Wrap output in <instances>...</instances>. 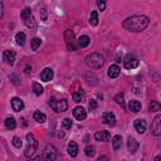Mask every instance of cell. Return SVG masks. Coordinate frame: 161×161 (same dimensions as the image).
<instances>
[{
    "label": "cell",
    "instance_id": "cell-1",
    "mask_svg": "<svg viewBox=\"0 0 161 161\" xmlns=\"http://www.w3.org/2000/svg\"><path fill=\"white\" fill-rule=\"evenodd\" d=\"M149 24H150V20H149L147 16H145V15H133V16L127 18L126 20H123L122 27L129 32L139 33V32L145 30L149 27Z\"/></svg>",
    "mask_w": 161,
    "mask_h": 161
},
{
    "label": "cell",
    "instance_id": "cell-2",
    "mask_svg": "<svg viewBox=\"0 0 161 161\" xmlns=\"http://www.w3.org/2000/svg\"><path fill=\"white\" fill-rule=\"evenodd\" d=\"M84 62H86V64L91 69H99L105 64V57L99 53H91L86 55Z\"/></svg>",
    "mask_w": 161,
    "mask_h": 161
},
{
    "label": "cell",
    "instance_id": "cell-3",
    "mask_svg": "<svg viewBox=\"0 0 161 161\" xmlns=\"http://www.w3.org/2000/svg\"><path fill=\"white\" fill-rule=\"evenodd\" d=\"M27 141H28V145H27V149H25V151H24V155L27 157H32L38 149V141L35 140L34 136H33V133L27 135Z\"/></svg>",
    "mask_w": 161,
    "mask_h": 161
},
{
    "label": "cell",
    "instance_id": "cell-4",
    "mask_svg": "<svg viewBox=\"0 0 161 161\" xmlns=\"http://www.w3.org/2000/svg\"><path fill=\"white\" fill-rule=\"evenodd\" d=\"M49 106L53 108V111L55 112H64L68 109V101L67 99H61V101H57L54 97H52L49 99Z\"/></svg>",
    "mask_w": 161,
    "mask_h": 161
},
{
    "label": "cell",
    "instance_id": "cell-5",
    "mask_svg": "<svg viewBox=\"0 0 161 161\" xmlns=\"http://www.w3.org/2000/svg\"><path fill=\"white\" fill-rule=\"evenodd\" d=\"M64 42H65V45L68 50H77V45H75V39H74V33L73 30L68 29L65 30L64 33Z\"/></svg>",
    "mask_w": 161,
    "mask_h": 161
},
{
    "label": "cell",
    "instance_id": "cell-6",
    "mask_svg": "<svg viewBox=\"0 0 161 161\" xmlns=\"http://www.w3.org/2000/svg\"><path fill=\"white\" fill-rule=\"evenodd\" d=\"M55 157H57V149L53 145H47L43 154V161H54Z\"/></svg>",
    "mask_w": 161,
    "mask_h": 161
},
{
    "label": "cell",
    "instance_id": "cell-7",
    "mask_svg": "<svg viewBox=\"0 0 161 161\" xmlns=\"http://www.w3.org/2000/svg\"><path fill=\"white\" fill-rule=\"evenodd\" d=\"M139 59L132 55V54H129V55H126L125 58V61H123V65H125V68L126 69H133V68H136V67L139 65Z\"/></svg>",
    "mask_w": 161,
    "mask_h": 161
},
{
    "label": "cell",
    "instance_id": "cell-8",
    "mask_svg": "<svg viewBox=\"0 0 161 161\" xmlns=\"http://www.w3.org/2000/svg\"><path fill=\"white\" fill-rule=\"evenodd\" d=\"M151 133L154 136H160L161 133V116L157 115L151 123Z\"/></svg>",
    "mask_w": 161,
    "mask_h": 161
},
{
    "label": "cell",
    "instance_id": "cell-9",
    "mask_svg": "<svg viewBox=\"0 0 161 161\" xmlns=\"http://www.w3.org/2000/svg\"><path fill=\"white\" fill-rule=\"evenodd\" d=\"M102 121L105 125H108V126H113L116 123V117L112 112H105L103 116H102Z\"/></svg>",
    "mask_w": 161,
    "mask_h": 161
},
{
    "label": "cell",
    "instance_id": "cell-10",
    "mask_svg": "<svg viewBox=\"0 0 161 161\" xmlns=\"http://www.w3.org/2000/svg\"><path fill=\"white\" fill-rule=\"evenodd\" d=\"M73 116L77 118L78 121H83L84 118L87 117V112H86V109H84L83 107H75L73 109Z\"/></svg>",
    "mask_w": 161,
    "mask_h": 161
},
{
    "label": "cell",
    "instance_id": "cell-11",
    "mask_svg": "<svg viewBox=\"0 0 161 161\" xmlns=\"http://www.w3.org/2000/svg\"><path fill=\"white\" fill-rule=\"evenodd\" d=\"M127 149H129L131 154H135L139 150V142L133 137H129V140H127Z\"/></svg>",
    "mask_w": 161,
    "mask_h": 161
},
{
    "label": "cell",
    "instance_id": "cell-12",
    "mask_svg": "<svg viewBox=\"0 0 161 161\" xmlns=\"http://www.w3.org/2000/svg\"><path fill=\"white\" fill-rule=\"evenodd\" d=\"M12 107H13V109H14L15 112H20L22 109L24 108V103H23V101L20 98L14 97L12 99Z\"/></svg>",
    "mask_w": 161,
    "mask_h": 161
},
{
    "label": "cell",
    "instance_id": "cell-13",
    "mask_svg": "<svg viewBox=\"0 0 161 161\" xmlns=\"http://www.w3.org/2000/svg\"><path fill=\"white\" fill-rule=\"evenodd\" d=\"M108 77L109 78H117L118 75H120V73H121V68L118 67L117 64H113V65H111L108 68Z\"/></svg>",
    "mask_w": 161,
    "mask_h": 161
},
{
    "label": "cell",
    "instance_id": "cell-14",
    "mask_svg": "<svg viewBox=\"0 0 161 161\" xmlns=\"http://www.w3.org/2000/svg\"><path fill=\"white\" fill-rule=\"evenodd\" d=\"M95 137H96L97 141L107 142V141H109V139H111V135H109L108 131H98V132H96Z\"/></svg>",
    "mask_w": 161,
    "mask_h": 161
},
{
    "label": "cell",
    "instance_id": "cell-15",
    "mask_svg": "<svg viewBox=\"0 0 161 161\" xmlns=\"http://www.w3.org/2000/svg\"><path fill=\"white\" fill-rule=\"evenodd\" d=\"M4 61L10 65L14 64V61H15V52L14 50H5L4 52Z\"/></svg>",
    "mask_w": 161,
    "mask_h": 161
},
{
    "label": "cell",
    "instance_id": "cell-16",
    "mask_svg": "<svg viewBox=\"0 0 161 161\" xmlns=\"http://www.w3.org/2000/svg\"><path fill=\"white\" fill-rule=\"evenodd\" d=\"M133 126H135V130H136L139 133H143L146 131V122L143 120H141V118H139V120L135 121Z\"/></svg>",
    "mask_w": 161,
    "mask_h": 161
},
{
    "label": "cell",
    "instance_id": "cell-17",
    "mask_svg": "<svg viewBox=\"0 0 161 161\" xmlns=\"http://www.w3.org/2000/svg\"><path fill=\"white\" fill-rule=\"evenodd\" d=\"M53 78V69L52 68H45L43 69V72L40 73V79L44 82H49Z\"/></svg>",
    "mask_w": 161,
    "mask_h": 161
},
{
    "label": "cell",
    "instance_id": "cell-18",
    "mask_svg": "<svg viewBox=\"0 0 161 161\" xmlns=\"http://www.w3.org/2000/svg\"><path fill=\"white\" fill-rule=\"evenodd\" d=\"M68 154L71 157H75L78 155V145L74 141H71L68 143Z\"/></svg>",
    "mask_w": 161,
    "mask_h": 161
},
{
    "label": "cell",
    "instance_id": "cell-19",
    "mask_svg": "<svg viewBox=\"0 0 161 161\" xmlns=\"http://www.w3.org/2000/svg\"><path fill=\"white\" fill-rule=\"evenodd\" d=\"M89 43H91L89 37H88V35H82V37H79L78 40H77V47H78V48H86V47L89 45Z\"/></svg>",
    "mask_w": 161,
    "mask_h": 161
},
{
    "label": "cell",
    "instance_id": "cell-20",
    "mask_svg": "<svg viewBox=\"0 0 161 161\" xmlns=\"http://www.w3.org/2000/svg\"><path fill=\"white\" fill-rule=\"evenodd\" d=\"M129 107H130L131 111L135 112V113L140 112V111H141V108H142V106H141V103L139 102V101H130Z\"/></svg>",
    "mask_w": 161,
    "mask_h": 161
},
{
    "label": "cell",
    "instance_id": "cell-21",
    "mask_svg": "<svg viewBox=\"0 0 161 161\" xmlns=\"http://www.w3.org/2000/svg\"><path fill=\"white\" fill-rule=\"evenodd\" d=\"M33 117H34V120L38 122V123H44L45 120H47V116L44 113H42L40 111H35L34 115H33Z\"/></svg>",
    "mask_w": 161,
    "mask_h": 161
},
{
    "label": "cell",
    "instance_id": "cell-22",
    "mask_svg": "<svg viewBox=\"0 0 161 161\" xmlns=\"http://www.w3.org/2000/svg\"><path fill=\"white\" fill-rule=\"evenodd\" d=\"M112 145H113V149L115 150H120L121 149V145H122V137L120 135H116L112 140Z\"/></svg>",
    "mask_w": 161,
    "mask_h": 161
},
{
    "label": "cell",
    "instance_id": "cell-23",
    "mask_svg": "<svg viewBox=\"0 0 161 161\" xmlns=\"http://www.w3.org/2000/svg\"><path fill=\"white\" fill-rule=\"evenodd\" d=\"M24 23H25V25H27L28 28H30V29H33V30H34V29L37 28V23H35L34 18H33V15L25 19V20H24Z\"/></svg>",
    "mask_w": 161,
    "mask_h": 161
},
{
    "label": "cell",
    "instance_id": "cell-24",
    "mask_svg": "<svg viewBox=\"0 0 161 161\" xmlns=\"http://www.w3.org/2000/svg\"><path fill=\"white\" fill-rule=\"evenodd\" d=\"M73 101H74V102H77V103L83 102V101H84V93H83L82 91L74 92V93H73Z\"/></svg>",
    "mask_w": 161,
    "mask_h": 161
},
{
    "label": "cell",
    "instance_id": "cell-25",
    "mask_svg": "<svg viewBox=\"0 0 161 161\" xmlns=\"http://www.w3.org/2000/svg\"><path fill=\"white\" fill-rule=\"evenodd\" d=\"M5 126H6V129L14 130L15 126H16V122H15V120H14V117H6V120H5Z\"/></svg>",
    "mask_w": 161,
    "mask_h": 161
},
{
    "label": "cell",
    "instance_id": "cell-26",
    "mask_svg": "<svg viewBox=\"0 0 161 161\" xmlns=\"http://www.w3.org/2000/svg\"><path fill=\"white\" fill-rule=\"evenodd\" d=\"M89 24L93 25V27H96V25L98 24V14L96 10H93L91 13V16H89Z\"/></svg>",
    "mask_w": 161,
    "mask_h": 161
},
{
    "label": "cell",
    "instance_id": "cell-27",
    "mask_svg": "<svg viewBox=\"0 0 161 161\" xmlns=\"http://www.w3.org/2000/svg\"><path fill=\"white\" fill-rule=\"evenodd\" d=\"M160 103L157 102V101H151V103L149 105V111L150 112H156V111H160Z\"/></svg>",
    "mask_w": 161,
    "mask_h": 161
},
{
    "label": "cell",
    "instance_id": "cell-28",
    "mask_svg": "<svg viewBox=\"0 0 161 161\" xmlns=\"http://www.w3.org/2000/svg\"><path fill=\"white\" fill-rule=\"evenodd\" d=\"M33 91H34V93H35L37 96H40L42 93L44 92V88L40 86V83H37L35 82V83H33Z\"/></svg>",
    "mask_w": 161,
    "mask_h": 161
},
{
    "label": "cell",
    "instance_id": "cell-29",
    "mask_svg": "<svg viewBox=\"0 0 161 161\" xmlns=\"http://www.w3.org/2000/svg\"><path fill=\"white\" fill-rule=\"evenodd\" d=\"M15 40H16V43H18L19 45H24V43H25V34H24V33H18V34L15 35Z\"/></svg>",
    "mask_w": 161,
    "mask_h": 161
},
{
    "label": "cell",
    "instance_id": "cell-30",
    "mask_svg": "<svg viewBox=\"0 0 161 161\" xmlns=\"http://www.w3.org/2000/svg\"><path fill=\"white\" fill-rule=\"evenodd\" d=\"M84 152H86V155L88 156V157H93L96 155V147L95 146H87L86 147V150H84Z\"/></svg>",
    "mask_w": 161,
    "mask_h": 161
},
{
    "label": "cell",
    "instance_id": "cell-31",
    "mask_svg": "<svg viewBox=\"0 0 161 161\" xmlns=\"http://www.w3.org/2000/svg\"><path fill=\"white\" fill-rule=\"evenodd\" d=\"M115 101L118 103V105H121V107L125 109L126 106H125V101H123V93H118V95L115 97Z\"/></svg>",
    "mask_w": 161,
    "mask_h": 161
},
{
    "label": "cell",
    "instance_id": "cell-32",
    "mask_svg": "<svg viewBox=\"0 0 161 161\" xmlns=\"http://www.w3.org/2000/svg\"><path fill=\"white\" fill-rule=\"evenodd\" d=\"M40 44H42L40 38H33V39H32V49H33V50H37V49L40 47Z\"/></svg>",
    "mask_w": 161,
    "mask_h": 161
},
{
    "label": "cell",
    "instance_id": "cell-33",
    "mask_svg": "<svg viewBox=\"0 0 161 161\" xmlns=\"http://www.w3.org/2000/svg\"><path fill=\"white\" fill-rule=\"evenodd\" d=\"M20 16H22V19H27V18H29V16H32V10H30V8H25L24 10H22V13H20Z\"/></svg>",
    "mask_w": 161,
    "mask_h": 161
},
{
    "label": "cell",
    "instance_id": "cell-34",
    "mask_svg": "<svg viewBox=\"0 0 161 161\" xmlns=\"http://www.w3.org/2000/svg\"><path fill=\"white\" fill-rule=\"evenodd\" d=\"M13 145L16 147V149H20L22 145H23V142H22V139L19 136H14L13 137Z\"/></svg>",
    "mask_w": 161,
    "mask_h": 161
},
{
    "label": "cell",
    "instance_id": "cell-35",
    "mask_svg": "<svg viewBox=\"0 0 161 161\" xmlns=\"http://www.w3.org/2000/svg\"><path fill=\"white\" fill-rule=\"evenodd\" d=\"M62 125H63V127L65 130H71V127H72V121L69 120V118H64V120L62 121Z\"/></svg>",
    "mask_w": 161,
    "mask_h": 161
},
{
    "label": "cell",
    "instance_id": "cell-36",
    "mask_svg": "<svg viewBox=\"0 0 161 161\" xmlns=\"http://www.w3.org/2000/svg\"><path fill=\"white\" fill-rule=\"evenodd\" d=\"M89 109H91V111H95V109L97 108V101H95V99H91V102H89Z\"/></svg>",
    "mask_w": 161,
    "mask_h": 161
},
{
    "label": "cell",
    "instance_id": "cell-37",
    "mask_svg": "<svg viewBox=\"0 0 161 161\" xmlns=\"http://www.w3.org/2000/svg\"><path fill=\"white\" fill-rule=\"evenodd\" d=\"M97 6L99 8V10H101V12H103V10L106 9V3L102 2V0H98V2H97Z\"/></svg>",
    "mask_w": 161,
    "mask_h": 161
},
{
    "label": "cell",
    "instance_id": "cell-38",
    "mask_svg": "<svg viewBox=\"0 0 161 161\" xmlns=\"http://www.w3.org/2000/svg\"><path fill=\"white\" fill-rule=\"evenodd\" d=\"M3 15H4V4L3 2H0V19L3 18Z\"/></svg>",
    "mask_w": 161,
    "mask_h": 161
},
{
    "label": "cell",
    "instance_id": "cell-39",
    "mask_svg": "<svg viewBox=\"0 0 161 161\" xmlns=\"http://www.w3.org/2000/svg\"><path fill=\"white\" fill-rule=\"evenodd\" d=\"M97 161H109V160H108V157H107V156H105V155H103V156H99V157L97 159Z\"/></svg>",
    "mask_w": 161,
    "mask_h": 161
},
{
    "label": "cell",
    "instance_id": "cell-40",
    "mask_svg": "<svg viewBox=\"0 0 161 161\" xmlns=\"http://www.w3.org/2000/svg\"><path fill=\"white\" fill-rule=\"evenodd\" d=\"M42 19H43V20H45V19H47V13H45V10H44V9H42Z\"/></svg>",
    "mask_w": 161,
    "mask_h": 161
},
{
    "label": "cell",
    "instance_id": "cell-41",
    "mask_svg": "<svg viewBox=\"0 0 161 161\" xmlns=\"http://www.w3.org/2000/svg\"><path fill=\"white\" fill-rule=\"evenodd\" d=\"M29 161H43V157H40V156H37L34 159H30Z\"/></svg>",
    "mask_w": 161,
    "mask_h": 161
},
{
    "label": "cell",
    "instance_id": "cell-42",
    "mask_svg": "<svg viewBox=\"0 0 161 161\" xmlns=\"http://www.w3.org/2000/svg\"><path fill=\"white\" fill-rule=\"evenodd\" d=\"M30 71H32V67H29V65H27V67H25V71H24L25 73H29Z\"/></svg>",
    "mask_w": 161,
    "mask_h": 161
},
{
    "label": "cell",
    "instance_id": "cell-43",
    "mask_svg": "<svg viewBox=\"0 0 161 161\" xmlns=\"http://www.w3.org/2000/svg\"><path fill=\"white\" fill-rule=\"evenodd\" d=\"M155 161H161V156H160V155L156 156V157H155Z\"/></svg>",
    "mask_w": 161,
    "mask_h": 161
}]
</instances>
